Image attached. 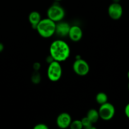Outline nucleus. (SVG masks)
I'll return each instance as SVG.
<instances>
[{
  "mask_svg": "<svg viewBox=\"0 0 129 129\" xmlns=\"http://www.w3.org/2000/svg\"><path fill=\"white\" fill-rule=\"evenodd\" d=\"M71 122V117L66 112L60 113L56 119L57 125L60 128H66L69 127Z\"/></svg>",
  "mask_w": 129,
  "mask_h": 129,
  "instance_id": "nucleus-8",
  "label": "nucleus"
},
{
  "mask_svg": "<svg viewBox=\"0 0 129 129\" xmlns=\"http://www.w3.org/2000/svg\"><path fill=\"white\" fill-rule=\"evenodd\" d=\"M55 1H61V0H55Z\"/></svg>",
  "mask_w": 129,
  "mask_h": 129,
  "instance_id": "nucleus-20",
  "label": "nucleus"
},
{
  "mask_svg": "<svg viewBox=\"0 0 129 129\" xmlns=\"http://www.w3.org/2000/svg\"><path fill=\"white\" fill-rule=\"evenodd\" d=\"M100 118L105 121H109L113 118L115 114V108L110 103H105L100 105L98 110Z\"/></svg>",
  "mask_w": 129,
  "mask_h": 129,
  "instance_id": "nucleus-5",
  "label": "nucleus"
},
{
  "mask_svg": "<svg viewBox=\"0 0 129 129\" xmlns=\"http://www.w3.org/2000/svg\"><path fill=\"white\" fill-rule=\"evenodd\" d=\"M47 18L54 21V22H59L62 21L65 16V11L60 5L54 4L50 6L47 12Z\"/></svg>",
  "mask_w": 129,
  "mask_h": 129,
  "instance_id": "nucleus-4",
  "label": "nucleus"
},
{
  "mask_svg": "<svg viewBox=\"0 0 129 129\" xmlns=\"http://www.w3.org/2000/svg\"><path fill=\"white\" fill-rule=\"evenodd\" d=\"M82 125H83V128H85L86 129H92V128H95V127H94L93 126V123L87 118L86 117H84V118H82L81 120Z\"/></svg>",
  "mask_w": 129,
  "mask_h": 129,
  "instance_id": "nucleus-14",
  "label": "nucleus"
},
{
  "mask_svg": "<svg viewBox=\"0 0 129 129\" xmlns=\"http://www.w3.org/2000/svg\"><path fill=\"white\" fill-rule=\"evenodd\" d=\"M41 15L40 13L36 11H33L30 13L28 15V20L32 28L35 29L38 23L41 20Z\"/></svg>",
  "mask_w": 129,
  "mask_h": 129,
  "instance_id": "nucleus-11",
  "label": "nucleus"
},
{
  "mask_svg": "<svg viewBox=\"0 0 129 129\" xmlns=\"http://www.w3.org/2000/svg\"><path fill=\"white\" fill-rule=\"evenodd\" d=\"M62 74V69L60 62L53 60L49 63L47 68V77L50 81L52 82L58 81L60 79Z\"/></svg>",
  "mask_w": 129,
  "mask_h": 129,
  "instance_id": "nucleus-3",
  "label": "nucleus"
},
{
  "mask_svg": "<svg viewBox=\"0 0 129 129\" xmlns=\"http://www.w3.org/2000/svg\"><path fill=\"white\" fill-rule=\"evenodd\" d=\"M56 23L49 18L42 19L38 23L35 30L44 38H49L55 34Z\"/></svg>",
  "mask_w": 129,
  "mask_h": 129,
  "instance_id": "nucleus-2",
  "label": "nucleus"
},
{
  "mask_svg": "<svg viewBox=\"0 0 129 129\" xmlns=\"http://www.w3.org/2000/svg\"><path fill=\"white\" fill-rule=\"evenodd\" d=\"M68 36L73 42H78L83 37V30L78 25L71 26Z\"/></svg>",
  "mask_w": 129,
  "mask_h": 129,
  "instance_id": "nucleus-10",
  "label": "nucleus"
},
{
  "mask_svg": "<svg viewBox=\"0 0 129 129\" xmlns=\"http://www.w3.org/2000/svg\"><path fill=\"white\" fill-rule=\"evenodd\" d=\"M71 26L68 23L62 21H59L55 25V31L56 34L60 37H64L68 36Z\"/></svg>",
  "mask_w": 129,
  "mask_h": 129,
  "instance_id": "nucleus-9",
  "label": "nucleus"
},
{
  "mask_svg": "<svg viewBox=\"0 0 129 129\" xmlns=\"http://www.w3.org/2000/svg\"><path fill=\"white\" fill-rule=\"evenodd\" d=\"M96 101L100 105L108 102V96L104 92H100L96 96Z\"/></svg>",
  "mask_w": 129,
  "mask_h": 129,
  "instance_id": "nucleus-13",
  "label": "nucleus"
},
{
  "mask_svg": "<svg viewBox=\"0 0 129 129\" xmlns=\"http://www.w3.org/2000/svg\"><path fill=\"white\" fill-rule=\"evenodd\" d=\"M50 55L55 61L64 62L69 58L71 49L69 45L62 40H55L51 43L49 48Z\"/></svg>",
  "mask_w": 129,
  "mask_h": 129,
  "instance_id": "nucleus-1",
  "label": "nucleus"
},
{
  "mask_svg": "<svg viewBox=\"0 0 129 129\" xmlns=\"http://www.w3.org/2000/svg\"><path fill=\"white\" fill-rule=\"evenodd\" d=\"M49 127L45 123H38L36 125L34 126V129H47Z\"/></svg>",
  "mask_w": 129,
  "mask_h": 129,
  "instance_id": "nucleus-16",
  "label": "nucleus"
},
{
  "mask_svg": "<svg viewBox=\"0 0 129 129\" xmlns=\"http://www.w3.org/2000/svg\"><path fill=\"white\" fill-rule=\"evenodd\" d=\"M124 113L126 117L129 119V103H127V104L126 105L125 107Z\"/></svg>",
  "mask_w": 129,
  "mask_h": 129,
  "instance_id": "nucleus-17",
  "label": "nucleus"
},
{
  "mask_svg": "<svg viewBox=\"0 0 129 129\" xmlns=\"http://www.w3.org/2000/svg\"><path fill=\"white\" fill-rule=\"evenodd\" d=\"M69 127L72 129H82L83 128L81 120H79L72 121Z\"/></svg>",
  "mask_w": 129,
  "mask_h": 129,
  "instance_id": "nucleus-15",
  "label": "nucleus"
},
{
  "mask_svg": "<svg viewBox=\"0 0 129 129\" xmlns=\"http://www.w3.org/2000/svg\"><path fill=\"white\" fill-rule=\"evenodd\" d=\"M128 89H129V83H128Z\"/></svg>",
  "mask_w": 129,
  "mask_h": 129,
  "instance_id": "nucleus-21",
  "label": "nucleus"
},
{
  "mask_svg": "<svg viewBox=\"0 0 129 129\" xmlns=\"http://www.w3.org/2000/svg\"><path fill=\"white\" fill-rule=\"evenodd\" d=\"M127 78H128V79H129V71L128 73H127Z\"/></svg>",
  "mask_w": 129,
  "mask_h": 129,
  "instance_id": "nucleus-19",
  "label": "nucleus"
},
{
  "mask_svg": "<svg viewBox=\"0 0 129 129\" xmlns=\"http://www.w3.org/2000/svg\"><path fill=\"white\" fill-rule=\"evenodd\" d=\"M3 50H4L3 44L2 43L0 42V52H2Z\"/></svg>",
  "mask_w": 129,
  "mask_h": 129,
  "instance_id": "nucleus-18",
  "label": "nucleus"
},
{
  "mask_svg": "<svg viewBox=\"0 0 129 129\" xmlns=\"http://www.w3.org/2000/svg\"><path fill=\"white\" fill-rule=\"evenodd\" d=\"M73 69L74 73L78 76H84L89 73V66L86 60L79 58L73 63Z\"/></svg>",
  "mask_w": 129,
  "mask_h": 129,
  "instance_id": "nucleus-6",
  "label": "nucleus"
},
{
  "mask_svg": "<svg viewBox=\"0 0 129 129\" xmlns=\"http://www.w3.org/2000/svg\"><path fill=\"white\" fill-rule=\"evenodd\" d=\"M108 13L112 20H118L123 15V8L119 3L113 2L108 6Z\"/></svg>",
  "mask_w": 129,
  "mask_h": 129,
  "instance_id": "nucleus-7",
  "label": "nucleus"
},
{
  "mask_svg": "<svg viewBox=\"0 0 129 129\" xmlns=\"http://www.w3.org/2000/svg\"><path fill=\"white\" fill-rule=\"evenodd\" d=\"M86 117L92 122L93 123H96L98 121L100 118L99 113L98 111L94 109V108H91V109L89 110L87 113Z\"/></svg>",
  "mask_w": 129,
  "mask_h": 129,
  "instance_id": "nucleus-12",
  "label": "nucleus"
}]
</instances>
